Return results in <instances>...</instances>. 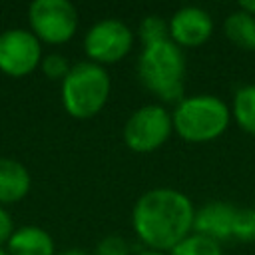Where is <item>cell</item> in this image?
<instances>
[{"mask_svg": "<svg viewBox=\"0 0 255 255\" xmlns=\"http://www.w3.org/2000/svg\"><path fill=\"white\" fill-rule=\"evenodd\" d=\"M191 199L173 187H153L141 193L131 209L135 235L155 251H171L193 231Z\"/></svg>", "mask_w": 255, "mask_h": 255, "instance_id": "obj_1", "label": "cell"}, {"mask_svg": "<svg viewBox=\"0 0 255 255\" xmlns=\"http://www.w3.org/2000/svg\"><path fill=\"white\" fill-rule=\"evenodd\" d=\"M137 78L159 100L179 104L185 88L183 50L171 40L143 46L137 58Z\"/></svg>", "mask_w": 255, "mask_h": 255, "instance_id": "obj_2", "label": "cell"}, {"mask_svg": "<svg viewBox=\"0 0 255 255\" xmlns=\"http://www.w3.org/2000/svg\"><path fill=\"white\" fill-rule=\"evenodd\" d=\"M173 129L177 135L189 143H203L219 137L231 120V110L227 104L211 94H197L183 98L173 114Z\"/></svg>", "mask_w": 255, "mask_h": 255, "instance_id": "obj_3", "label": "cell"}, {"mask_svg": "<svg viewBox=\"0 0 255 255\" xmlns=\"http://www.w3.org/2000/svg\"><path fill=\"white\" fill-rule=\"evenodd\" d=\"M112 92V80L104 66L78 62L62 80V102L72 118L88 120L102 112Z\"/></svg>", "mask_w": 255, "mask_h": 255, "instance_id": "obj_4", "label": "cell"}, {"mask_svg": "<svg viewBox=\"0 0 255 255\" xmlns=\"http://www.w3.org/2000/svg\"><path fill=\"white\" fill-rule=\"evenodd\" d=\"M173 131L171 114L159 104L137 108L124 126V143L135 153L159 149Z\"/></svg>", "mask_w": 255, "mask_h": 255, "instance_id": "obj_5", "label": "cell"}, {"mask_svg": "<svg viewBox=\"0 0 255 255\" xmlns=\"http://www.w3.org/2000/svg\"><path fill=\"white\" fill-rule=\"evenodd\" d=\"M28 18L32 34L48 44L68 42L78 28V12L68 0H34Z\"/></svg>", "mask_w": 255, "mask_h": 255, "instance_id": "obj_6", "label": "cell"}, {"mask_svg": "<svg viewBox=\"0 0 255 255\" xmlns=\"http://www.w3.org/2000/svg\"><path fill=\"white\" fill-rule=\"evenodd\" d=\"M133 46V32L129 26L118 18H106L96 22L86 38L84 48L90 62L96 64H116L128 56Z\"/></svg>", "mask_w": 255, "mask_h": 255, "instance_id": "obj_7", "label": "cell"}, {"mask_svg": "<svg viewBox=\"0 0 255 255\" xmlns=\"http://www.w3.org/2000/svg\"><path fill=\"white\" fill-rule=\"evenodd\" d=\"M40 64V40L28 30L0 34V70L8 76H26Z\"/></svg>", "mask_w": 255, "mask_h": 255, "instance_id": "obj_8", "label": "cell"}, {"mask_svg": "<svg viewBox=\"0 0 255 255\" xmlns=\"http://www.w3.org/2000/svg\"><path fill=\"white\" fill-rule=\"evenodd\" d=\"M213 34L209 12L199 6H183L169 18V40L179 48H197Z\"/></svg>", "mask_w": 255, "mask_h": 255, "instance_id": "obj_9", "label": "cell"}, {"mask_svg": "<svg viewBox=\"0 0 255 255\" xmlns=\"http://www.w3.org/2000/svg\"><path fill=\"white\" fill-rule=\"evenodd\" d=\"M237 211L239 209L227 201H209L195 211L193 231L221 243L223 239L233 237Z\"/></svg>", "mask_w": 255, "mask_h": 255, "instance_id": "obj_10", "label": "cell"}, {"mask_svg": "<svg viewBox=\"0 0 255 255\" xmlns=\"http://www.w3.org/2000/svg\"><path fill=\"white\" fill-rule=\"evenodd\" d=\"M8 255H54V241L48 231L28 225L8 239Z\"/></svg>", "mask_w": 255, "mask_h": 255, "instance_id": "obj_11", "label": "cell"}, {"mask_svg": "<svg viewBox=\"0 0 255 255\" xmlns=\"http://www.w3.org/2000/svg\"><path fill=\"white\" fill-rule=\"evenodd\" d=\"M30 189V173L28 169L8 157H0V201L12 203L22 199Z\"/></svg>", "mask_w": 255, "mask_h": 255, "instance_id": "obj_12", "label": "cell"}, {"mask_svg": "<svg viewBox=\"0 0 255 255\" xmlns=\"http://www.w3.org/2000/svg\"><path fill=\"white\" fill-rule=\"evenodd\" d=\"M223 32L231 44H235L241 50L253 52L255 50V16L235 10L231 12L223 22Z\"/></svg>", "mask_w": 255, "mask_h": 255, "instance_id": "obj_13", "label": "cell"}, {"mask_svg": "<svg viewBox=\"0 0 255 255\" xmlns=\"http://www.w3.org/2000/svg\"><path fill=\"white\" fill-rule=\"evenodd\" d=\"M231 116L243 131L255 135V84H247L235 92Z\"/></svg>", "mask_w": 255, "mask_h": 255, "instance_id": "obj_14", "label": "cell"}, {"mask_svg": "<svg viewBox=\"0 0 255 255\" xmlns=\"http://www.w3.org/2000/svg\"><path fill=\"white\" fill-rule=\"evenodd\" d=\"M169 255H223V249L219 241L191 231L183 241H179L169 251Z\"/></svg>", "mask_w": 255, "mask_h": 255, "instance_id": "obj_15", "label": "cell"}, {"mask_svg": "<svg viewBox=\"0 0 255 255\" xmlns=\"http://www.w3.org/2000/svg\"><path fill=\"white\" fill-rule=\"evenodd\" d=\"M139 40L143 42V46L169 40V22H165L155 14L143 18L139 22Z\"/></svg>", "mask_w": 255, "mask_h": 255, "instance_id": "obj_16", "label": "cell"}, {"mask_svg": "<svg viewBox=\"0 0 255 255\" xmlns=\"http://www.w3.org/2000/svg\"><path fill=\"white\" fill-rule=\"evenodd\" d=\"M233 237L239 241H255V209H239L235 227H233Z\"/></svg>", "mask_w": 255, "mask_h": 255, "instance_id": "obj_17", "label": "cell"}, {"mask_svg": "<svg viewBox=\"0 0 255 255\" xmlns=\"http://www.w3.org/2000/svg\"><path fill=\"white\" fill-rule=\"evenodd\" d=\"M42 72L48 76V78H52V80H64L66 76H68V72H70V64H68V60L62 56V54H50V56H46L42 62Z\"/></svg>", "mask_w": 255, "mask_h": 255, "instance_id": "obj_18", "label": "cell"}, {"mask_svg": "<svg viewBox=\"0 0 255 255\" xmlns=\"http://www.w3.org/2000/svg\"><path fill=\"white\" fill-rule=\"evenodd\" d=\"M94 255H129V243L122 235H106L96 245Z\"/></svg>", "mask_w": 255, "mask_h": 255, "instance_id": "obj_19", "label": "cell"}, {"mask_svg": "<svg viewBox=\"0 0 255 255\" xmlns=\"http://www.w3.org/2000/svg\"><path fill=\"white\" fill-rule=\"evenodd\" d=\"M10 237H12V217L8 215V211L0 207V243L8 241Z\"/></svg>", "mask_w": 255, "mask_h": 255, "instance_id": "obj_20", "label": "cell"}, {"mask_svg": "<svg viewBox=\"0 0 255 255\" xmlns=\"http://www.w3.org/2000/svg\"><path fill=\"white\" fill-rule=\"evenodd\" d=\"M239 10L255 16V0H243V2H239Z\"/></svg>", "mask_w": 255, "mask_h": 255, "instance_id": "obj_21", "label": "cell"}, {"mask_svg": "<svg viewBox=\"0 0 255 255\" xmlns=\"http://www.w3.org/2000/svg\"><path fill=\"white\" fill-rule=\"evenodd\" d=\"M58 255H88V253H86V251H82V249H68V251L58 253Z\"/></svg>", "mask_w": 255, "mask_h": 255, "instance_id": "obj_22", "label": "cell"}, {"mask_svg": "<svg viewBox=\"0 0 255 255\" xmlns=\"http://www.w3.org/2000/svg\"><path fill=\"white\" fill-rule=\"evenodd\" d=\"M137 255H167V253H163V251H155V249H143V251H139Z\"/></svg>", "mask_w": 255, "mask_h": 255, "instance_id": "obj_23", "label": "cell"}, {"mask_svg": "<svg viewBox=\"0 0 255 255\" xmlns=\"http://www.w3.org/2000/svg\"><path fill=\"white\" fill-rule=\"evenodd\" d=\"M0 255H8V253H6V251H2V249H0Z\"/></svg>", "mask_w": 255, "mask_h": 255, "instance_id": "obj_24", "label": "cell"}]
</instances>
